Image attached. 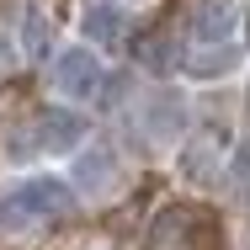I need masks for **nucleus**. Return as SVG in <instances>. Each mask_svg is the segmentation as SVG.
Segmentation results:
<instances>
[{"label": "nucleus", "instance_id": "f257e3e1", "mask_svg": "<svg viewBox=\"0 0 250 250\" xmlns=\"http://www.w3.org/2000/svg\"><path fill=\"white\" fill-rule=\"evenodd\" d=\"M85 139V117L80 112H38L27 123V139H16L21 154H64Z\"/></svg>", "mask_w": 250, "mask_h": 250}, {"label": "nucleus", "instance_id": "f03ea898", "mask_svg": "<svg viewBox=\"0 0 250 250\" xmlns=\"http://www.w3.org/2000/svg\"><path fill=\"white\" fill-rule=\"evenodd\" d=\"M5 208H11L16 218H59V213L75 208V192H69L64 181H53V176H32V181L11 187Z\"/></svg>", "mask_w": 250, "mask_h": 250}, {"label": "nucleus", "instance_id": "7ed1b4c3", "mask_svg": "<svg viewBox=\"0 0 250 250\" xmlns=\"http://www.w3.org/2000/svg\"><path fill=\"white\" fill-rule=\"evenodd\" d=\"M101 59L91 48H64L59 59H53V91L59 96H69V101H91L101 91Z\"/></svg>", "mask_w": 250, "mask_h": 250}, {"label": "nucleus", "instance_id": "20e7f679", "mask_svg": "<svg viewBox=\"0 0 250 250\" xmlns=\"http://www.w3.org/2000/svg\"><path fill=\"white\" fill-rule=\"evenodd\" d=\"M240 32V5L234 0H197L192 11V43L213 48V43H234Z\"/></svg>", "mask_w": 250, "mask_h": 250}, {"label": "nucleus", "instance_id": "39448f33", "mask_svg": "<svg viewBox=\"0 0 250 250\" xmlns=\"http://www.w3.org/2000/svg\"><path fill=\"white\" fill-rule=\"evenodd\" d=\"M139 117H144V133L149 139H176L181 123H187V106H181L176 91H149L144 106H139Z\"/></svg>", "mask_w": 250, "mask_h": 250}, {"label": "nucleus", "instance_id": "423d86ee", "mask_svg": "<svg viewBox=\"0 0 250 250\" xmlns=\"http://www.w3.org/2000/svg\"><path fill=\"white\" fill-rule=\"evenodd\" d=\"M181 165H187V176H192V181H213V170L224 165V133H218V128H202L197 139L187 144Z\"/></svg>", "mask_w": 250, "mask_h": 250}, {"label": "nucleus", "instance_id": "0eeeda50", "mask_svg": "<svg viewBox=\"0 0 250 250\" xmlns=\"http://www.w3.org/2000/svg\"><path fill=\"white\" fill-rule=\"evenodd\" d=\"M112 176H117V154L106 149V144H96V149H85L75 160V187L80 192H106Z\"/></svg>", "mask_w": 250, "mask_h": 250}, {"label": "nucleus", "instance_id": "6e6552de", "mask_svg": "<svg viewBox=\"0 0 250 250\" xmlns=\"http://www.w3.org/2000/svg\"><path fill=\"white\" fill-rule=\"evenodd\" d=\"M123 32H128V21H123V11L112 0H91L85 5V38H96L101 48H117Z\"/></svg>", "mask_w": 250, "mask_h": 250}, {"label": "nucleus", "instance_id": "1a4fd4ad", "mask_svg": "<svg viewBox=\"0 0 250 250\" xmlns=\"http://www.w3.org/2000/svg\"><path fill=\"white\" fill-rule=\"evenodd\" d=\"M234 64H240V48H234V43H213V48L197 43V53H187L181 69H187L192 80H213V75H224V69H234Z\"/></svg>", "mask_w": 250, "mask_h": 250}, {"label": "nucleus", "instance_id": "9d476101", "mask_svg": "<svg viewBox=\"0 0 250 250\" xmlns=\"http://www.w3.org/2000/svg\"><path fill=\"white\" fill-rule=\"evenodd\" d=\"M229 181H234V197L250 202V139L234 144V154H229Z\"/></svg>", "mask_w": 250, "mask_h": 250}, {"label": "nucleus", "instance_id": "9b49d317", "mask_svg": "<svg viewBox=\"0 0 250 250\" xmlns=\"http://www.w3.org/2000/svg\"><path fill=\"white\" fill-rule=\"evenodd\" d=\"M27 48L32 53L48 48V21H43V11H27Z\"/></svg>", "mask_w": 250, "mask_h": 250}, {"label": "nucleus", "instance_id": "f8f14e48", "mask_svg": "<svg viewBox=\"0 0 250 250\" xmlns=\"http://www.w3.org/2000/svg\"><path fill=\"white\" fill-rule=\"evenodd\" d=\"M11 64H16V43H11V38H5V32H0V75H5V69H11Z\"/></svg>", "mask_w": 250, "mask_h": 250}]
</instances>
